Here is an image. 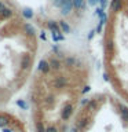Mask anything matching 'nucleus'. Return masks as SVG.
Masks as SVG:
<instances>
[{"instance_id": "12", "label": "nucleus", "mask_w": 128, "mask_h": 132, "mask_svg": "<svg viewBox=\"0 0 128 132\" xmlns=\"http://www.w3.org/2000/svg\"><path fill=\"white\" fill-rule=\"evenodd\" d=\"M74 63H76V59L73 56L65 58V66H74Z\"/></svg>"}, {"instance_id": "8", "label": "nucleus", "mask_w": 128, "mask_h": 132, "mask_svg": "<svg viewBox=\"0 0 128 132\" xmlns=\"http://www.w3.org/2000/svg\"><path fill=\"white\" fill-rule=\"evenodd\" d=\"M110 7L113 11H118L120 8H121V0H111Z\"/></svg>"}, {"instance_id": "15", "label": "nucleus", "mask_w": 128, "mask_h": 132, "mask_svg": "<svg viewBox=\"0 0 128 132\" xmlns=\"http://www.w3.org/2000/svg\"><path fill=\"white\" fill-rule=\"evenodd\" d=\"M98 107V102L97 101H90L88 106H87V110H95Z\"/></svg>"}, {"instance_id": "17", "label": "nucleus", "mask_w": 128, "mask_h": 132, "mask_svg": "<svg viewBox=\"0 0 128 132\" xmlns=\"http://www.w3.org/2000/svg\"><path fill=\"white\" fill-rule=\"evenodd\" d=\"M0 15H2L3 18H10V16L12 15V10H10V8H6V10H4Z\"/></svg>"}, {"instance_id": "3", "label": "nucleus", "mask_w": 128, "mask_h": 132, "mask_svg": "<svg viewBox=\"0 0 128 132\" xmlns=\"http://www.w3.org/2000/svg\"><path fill=\"white\" fill-rule=\"evenodd\" d=\"M72 113H73V106L72 105H66L63 107V110H62V113H61L62 120H69L70 116H72Z\"/></svg>"}, {"instance_id": "19", "label": "nucleus", "mask_w": 128, "mask_h": 132, "mask_svg": "<svg viewBox=\"0 0 128 132\" xmlns=\"http://www.w3.org/2000/svg\"><path fill=\"white\" fill-rule=\"evenodd\" d=\"M45 132H58V128L55 125H48L45 128Z\"/></svg>"}, {"instance_id": "7", "label": "nucleus", "mask_w": 128, "mask_h": 132, "mask_svg": "<svg viewBox=\"0 0 128 132\" xmlns=\"http://www.w3.org/2000/svg\"><path fill=\"white\" fill-rule=\"evenodd\" d=\"M29 65H30V58H29V56H23L22 61H21V69H22V70L28 69Z\"/></svg>"}, {"instance_id": "25", "label": "nucleus", "mask_w": 128, "mask_h": 132, "mask_svg": "<svg viewBox=\"0 0 128 132\" xmlns=\"http://www.w3.org/2000/svg\"><path fill=\"white\" fill-rule=\"evenodd\" d=\"M88 3L91 4V6H95L97 3H99V0H88Z\"/></svg>"}, {"instance_id": "16", "label": "nucleus", "mask_w": 128, "mask_h": 132, "mask_svg": "<svg viewBox=\"0 0 128 132\" xmlns=\"http://www.w3.org/2000/svg\"><path fill=\"white\" fill-rule=\"evenodd\" d=\"M22 14H23V16H25V18H28V19H30L32 16H33V12H32V10H30V8H25Z\"/></svg>"}, {"instance_id": "6", "label": "nucleus", "mask_w": 128, "mask_h": 132, "mask_svg": "<svg viewBox=\"0 0 128 132\" xmlns=\"http://www.w3.org/2000/svg\"><path fill=\"white\" fill-rule=\"evenodd\" d=\"M48 29H50V30H52V33H55V35H57V33H61L59 32V26H58L57 22H54V21H50V22H48Z\"/></svg>"}, {"instance_id": "18", "label": "nucleus", "mask_w": 128, "mask_h": 132, "mask_svg": "<svg viewBox=\"0 0 128 132\" xmlns=\"http://www.w3.org/2000/svg\"><path fill=\"white\" fill-rule=\"evenodd\" d=\"M36 129H37V132H45V128L43 127V124H41L40 121L36 122Z\"/></svg>"}, {"instance_id": "11", "label": "nucleus", "mask_w": 128, "mask_h": 132, "mask_svg": "<svg viewBox=\"0 0 128 132\" xmlns=\"http://www.w3.org/2000/svg\"><path fill=\"white\" fill-rule=\"evenodd\" d=\"M59 26L62 28V30L65 33H70V26L65 22V21H59Z\"/></svg>"}, {"instance_id": "26", "label": "nucleus", "mask_w": 128, "mask_h": 132, "mask_svg": "<svg viewBox=\"0 0 128 132\" xmlns=\"http://www.w3.org/2000/svg\"><path fill=\"white\" fill-rule=\"evenodd\" d=\"M52 99H54L52 96H48V98H47V102H50V103H52Z\"/></svg>"}, {"instance_id": "1", "label": "nucleus", "mask_w": 128, "mask_h": 132, "mask_svg": "<svg viewBox=\"0 0 128 132\" xmlns=\"http://www.w3.org/2000/svg\"><path fill=\"white\" fill-rule=\"evenodd\" d=\"M73 7H74L73 0H65L63 6L61 7V14H62V15H69L70 12H72Z\"/></svg>"}, {"instance_id": "24", "label": "nucleus", "mask_w": 128, "mask_h": 132, "mask_svg": "<svg viewBox=\"0 0 128 132\" xmlns=\"http://www.w3.org/2000/svg\"><path fill=\"white\" fill-rule=\"evenodd\" d=\"M4 10H6V6H4V4H3L2 2H0V14H2V12H3Z\"/></svg>"}, {"instance_id": "27", "label": "nucleus", "mask_w": 128, "mask_h": 132, "mask_svg": "<svg viewBox=\"0 0 128 132\" xmlns=\"http://www.w3.org/2000/svg\"><path fill=\"white\" fill-rule=\"evenodd\" d=\"M81 103H83V105H85V103H88V99H83V101H81Z\"/></svg>"}, {"instance_id": "23", "label": "nucleus", "mask_w": 128, "mask_h": 132, "mask_svg": "<svg viewBox=\"0 0 128 132\" xmlns=\"http://www.w3.org/2000/svg\"><path fill=\"white\" fill-rule=\"evenodd\" d=\"M99 4H101V8L105 10L106 6H107V0H99Z\"/></svg>"}, {"instance_id": "10", "label": "nucleus", "mask_w": 128, "mask_h": 132, "mask_svg": "<svg viewBox=\"0 0 128 132\" xmlns=\"http://www.w3.org/2000/svg\"><path fill=\"white\" fill-rule=\"evenodd\" d=\"M120 109H121V117H123V120L128 121V107H125L124 105H120Z\"/></svg>"}, {"instance_id": "2", "label": "nucleus", "mask_w": 128, "mask_h": 132, "mask_svg": "<svg viewBox=\"0 0 128 132\" xmlns=\"http://www.w3.org/2000/svg\"><path fill=\"white\" fill-rule=\"evenodd\" d=\"M66 84H68V80H66V77H63V76L55 77L52 81V85L55 87V88H63V87H66Z\"/></svg>"}, {"instance_id": "9", "label": "nucleus", "mask_w": 128, "mask_h": 132, "mask_svg": "<svg viewBox=\"0 0 128 132\" xmlns=\"http://www.w3.org/2000/svg\"><path fill=\"white\" fill-rule=\"evenodd\" d=\"M73 4H74V8H77V10H83L85 7L84 0H73Z\"/></svg>"}, {"instance_id": "14", "label": "nucleus", "mask_w": 128, "mask_h": 132, "mask_svg": "<svg viewBox=\"0 0 128 132\" xmlns=\"http://www.w3.org/2000/svg\"><path fill=\"white\" fill-rule=\"evenodd\" d=\"M25 30H26V33H28V35L29 36H33V35H35V29H33V26H32V25H29V23H26V25H25Z\"/></svg>"}, {"instance_id": "5", "label": "nucleus", "mask_w": 128, "mask_h": 132, "mask_svg": "<svg viewBox=\"0 0 128 132\" xmlns=\"http://www.w3.org/2000/svg\"><path fill=\"white\" fill-rule=\"evenodd\" d=\"M50 66H51V65H50L47 61H40V65H39V70H40L41 73L47 74V73L50 72V69H51V68H50Z\"/></svg>"}, {"instance_id": "4", "label": "nucleus", "mask_w": 128, "mask_h": 132, "mask_svg": "<svg viewBox=\"0 0 128 132\" xmlns=\"http://www.w3.org/2000/svg\"><path fill=\"white\" fill-rule=\"evenodd\" d=\"M88 125H90V117H83L77 121V129L80 131H84Z\"/></svg>"}, {"instance_id": "13", "label": "nucleus", "mask_w": 128, "mask_h": 132, "mask_svg": "<svg viewBox=\"0 0 128 132\" xmlns=\"http://www.w3.org/2000/svg\"><path fill=\"white\" fill-rule=\"evenodd\" d=\"M50 65H51L52 69H59V68H61V62L58 61V59H55V58L50 61Z\"/></svg>"}, {"instance_id": "20", "label": "nucleus", "mask_w": 128, "mask_h": 132, "mask_svg": "<svg viewBox=\"0 0 128 132\" xmlns=\"http://www.w3.org/2000/svg\"><path fill=\"white\" fill-rule=\"evenodd\" d=\"M107 50H109V51H113V47H114V43H113V40H109L107 41Z\"/></svg>"}, {"instance_id": "21", "label": "nucleus", "mask_w": 128, "mask_h": 132, "mask_svg": "<svg viewBox=\"0 0 128 132\" xmlns=\"http://www.w3.org/2000/svg\"><path fill=\"white\" fill-rule=\"evenodd\" d=\"M8 121H7V118L4 117V116H0V127H3V125H6Z\"/></svg>"}, {"instance_id": "22", "label": "nucleus", "mask_w": 128, "mask_h": 132, "mask_svg": "<svg viewBox=\"0 0 128 132\" xmlns=\"http://www.w3.org/2000/svg\"><path fill=\"white\" fill-rule=\"evenodd\" d=\"M63 3H65V0H54V4H55L57 7H59V8L63 6Z\"/></svg>"}]
</instances>
